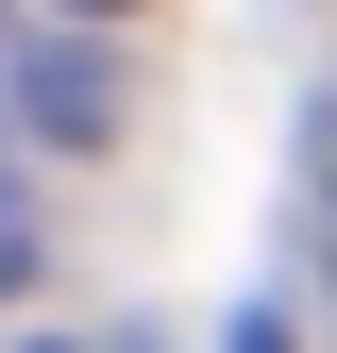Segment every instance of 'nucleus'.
Wrapping results in <instances>:
<instances>
[{
	"label": "nucleus",
	"mask_w": 337,
	"mask_h": 353,
	"mask_svg": "<svg viewBox=\"0 0 337 353\" xmlns=\"http://www.w3.org/2000/svg\"><path fill=\"white\" fill-rule=\"evenodd\" d=\"M34 270V202H17V168H0V286Z\"/></svg>",
	"instance_id": "nucleus-1"
},
{
	"label": "nucleus",
	"mask_w": 337,
	"mask_h": 353,
	"mask_svg": "<svg viewBox=\"0 0 337 353\" xmlns=\"http://www.w3.org/2000/svg\"><path fill=\"white\" fill-rule=\"evenodd\" d=\"M236 353H287V320H236Z\"/></svg>",
	"instance_id": "nucleus-2"
},
{
	"label": "nucleus",
	"mask_w": 337,
	"mask_h": 353,
	"mask_svg": "<svg viewBox=\"0 0 337 353\" xmlns=\"http://www.w3.org/2000/svg\"><path fill=\"white\" fill-rule=\"evenodd\" d=\"M68 17H118V0H68Z\"/></svg>",
	"instance_id": "nucleus-3"
},
{
	"label": "nucleus",
	"mask_w": 337,
	"mask_h": 353,
	"mask_svg": "<svg viewBox=\"0 0 337 353\" xmlns=\"http://www.w3.org/2000/svg\"><path fill=\"white\" fill-rule=\"evenodd\" d=\"M34 353H68V336H34Z\"/></svg>",
	"instance_id": "nucleus-4"
}]
</instances>
